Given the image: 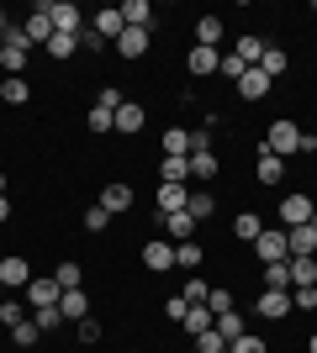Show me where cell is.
<instances>
[{
    "mask_svg": "<svg viewBox=\"0 0 317 353\" xmlns=\"http://www.w3.org/2000/svg\"><path fill=\"white\" fill-rule=\"evenodd\" d=\"M185 332H191V338H201V332H211V327H217V316H211V311L206 306H191V311H185Z\"/></svg>",
    "mask_w": 317,
    "mask_h": 353,
    "instance_id": "29",
    "label": "cell"
},
{
    "mask_svg": "<svg viewBox=\"0 0 317 353\" xmlns=\"http://www.w3.org/2000/svg\"><path fill=\"white\" fill-rule=\"evenodd\" d=\"M185 311H191L185 295H169V301H164V316H169V322H185Z\"/></svg>",
    "mask_w": 317,
    "mask_h": 353,
    "instance_id": "49",
    "label": "cell"
},
{
    "mask_svg": "<svg viewBox=\"0 0 317 353\" xmlns=\"http://www.w3.org/2000/svg\"><path fill=\"white\" fill-rule=\"evenodd\" d=\"M206 311H211V316H222V311H233V290H222V285H217V290L206 295Z\"/></svg>",
    "mask_w": 317,
    "mask_h": 353,
    "instance_id": "45",
    "label": "cell"
},
{
    "mask_svg": "<svg viewBox=\"0 0 317 353\" xmlns=\"http://www.w3.org/2000/svg\"><path fill=\"white\" fill-rule=\"evenodd\" d=\"M191 201V185H159V216H175Z\"/></svg>",
    "mask_w": 317,
    "mask_h": 353,
    "instance_id": "21",
    "label": "cell"
},
{
    "mask_svg": "<svg viewBox=\"0 0 317 353\" xmlns=\"http://www.w3.org/2000/svg\"><path fill=\"white\" fill-rule=\"evenodd\" d=\"M90 32H101L106 43H117L122 32H127V21H122V11H117V6H106V11H95V16H90Z\"/></svg>",
    "mask_w": 317,
    "mask_h": 353,
    "instance_id": "13",
    "label": "cell"
},
{
    "mask_svg": "<svg viewBox=\"0 0 317 353\" xmlns=\"http://www.w3.org/2000/svg\"><path fill=\"white\" fill-rule=\"evenodd\" d=\"M6 32H11V21H6V11H0V43H6Z\"/></svg>",
    "mask_w": 317,
    "mask_h": 353,
    "instance_id": "54",
    "label": "cell"
},
{
    "mask_svg": "<svg viewBox=\"0 0 317 353\" xmlns=\"http://www.w3.org/2000/svg\"><path fill=\"white\" fill-rule=\"evenodd\" d=\"M106 227H111V216H106L101 206H90V211H85V232H106Z\"/></svg>",
    "mask_w": 317,
    "mask_h": 353,
    "instance_id": "50",
    "label": "cell"
},
{
    "mask_svg": "<svg viewBox=\"0 0 317 353\" xmlns=\"http://www.w3.org/2000/svg\"><path fill=\"white\" fill-rule=\"evenodd\" d=\"M0 264H6V253H0Z\"/></svg>",
    "mask_w": 317,
    "mask_h": 353,
    "instance_id": "59",
    "label": "cell"
},
{
    "mask_svg": "<svg viewBox=\"0 0 317 353\" xmlns=\"http://www.w3.org/2000/svg\"><path fill=\"white\" fill-rule=\"evenodd\" d=\"M227 353H270V348H265V338H259V332H243V338L227 343Z\"/></svg>",
    "mask_w": 317,
    "mask_h": 353,
    "instance_id": "39",
    "label": "cell"
},
{
    "mask_svg": "<svg viewBox=\"0 0 317 353\" xmlns=\"http://www.w3.org/2000/svg\"><path fill=\"white\" fill-rule=\"evenodd\" d=\"M0 221H11V201L6 195H0Z\"/></svg>",
    "mask_w": 317,
    "mask_h": 353,
    "instance_id": "53",
    "label": "cell"
},
{
    "mask_svg": "<svg viewBox=\"0 0 317 353\" xmlns=\"http://www.w3.org/2000/svg\"><path fill=\"white\" fill-rule=\"evenodd\" d=\"M143 269H159V274H169V269H175V243H164V237L143 243Z\"/></svg>",
    "mask_w": 317,
    "mask_h": 353,
    "instance_id": "8",
    "label": "cell"
},
{
    "mask_svg": "<svg viewBox=\"0 0 317 353\" xmlns=\"http://www.w3.org/2000/svg\"><path fill=\"white\" fill-rule=\"evenodd\" d=\"M159 227H164V232L175 237V243H191V237H196V227H201V221L191 216V211H175V216H159Z\"/></svg>",
    "mask_w": 317,
    "mask_h": 353,
    "instance_id": "16",
    "label": "cell"
},
{
    "mask_svg": "<svg viewBox=\"0 0 317 353\" xmlns=\"http://www.w3.org/2000/svg\"><path fill=\"white\" fill-rule=\"evenodd\" d=\"M180 295H185V301H191V306H206L211 285H206V280H185V290H180Z\"/></svg>",
    "mask_w": 317,
    "mask_h": 353,
    "instance_id": "46",
    "label": "cell"
},
{
    "mask_svg": "<svg viewBox=\"0 0 317 353\" xmlns=\"http://www.w3.org/2000/svg\"><path fill=\"white\" fill-rule=\"evenodd\" d=\"M37 338H43V332H37V322H32V316H27V322H16V327H11V343H16V348H32Z\"/></svg>",
    "mask_w": 317,
    "mask_h": 353,
    "instance_id": "38",
    "label": "cell"
},
{
    "mask_svg": "<svg viewBox=\"0 0 317 353\" xmlns=\"http://www.w3.org/2000/svg\"><path fill=\"white\" fill-rule=\"evenodd\" d=\"M270 85H275V79H265L259 69H243V79H238V95H243V101H265V95H270Z\"/></svg>",
    "mask_w": 317,
    "mask_h": 353,
    "instance_id": "23",
    "label": "cell"
},
{
    "mask_svg": "<svg viewBox=\"0 0 317 353\" xmlns=\"http://www.w3.org/2000/svg\"><path fill=\"white\" fill-rule=\"evenodd\" d=\"M243 69H249V63H243V59H233V53H222V69H217V74H222V79H233V85H238V79H243Z\"/></svg>",
    "mask_w": 317,
    "mask_h": 353,
    "instance_id": "47",
    "label": "cell"
},
{
    "mask_svg": "<svg viewBox=\"0 0 317 353\" xmlns=\"http://www.w3.org/2000/svg\"><path fill=\"white\" fill-rule=\"evenodd\" d=\"M21 37H27V48H48V37H53V21L32 11L27 21H21Z\"/></svg>",
    "mask_w": 317,
    "mask_h": 353,
    "instance_id": "22",
    "label": "cell"
},
{
    "mask_svg": "<svg viewBox=\"0 0 317 353\" xmlns=\"http://www.w3.org/2000/svg\"><path fill=\"white\" fill-rule=\"evenodd\" d=\"M280 221H286V227H307V221H312V195H302V190L280 195Z\"/></svg>",
    "mask_w": 317,
    "mask_h": 353,
    "instance_id": "5",
    "label": "cell"
},
{
    "mask_svg": "<svg viewBox=\"0 0 317 353\" xmlns=\"http://www.w3.org/2000/svg\"><path fill=\"white\" fill-rule=\"evenodd\" d=\"M79 327V343H101V322L95 316H85V322H75Z\"/></svg>",
    "mask_w": 317,
    "mask_h": 353,
    "instance_id": "51",
    "label": "cell"
},
{
    "mask_svg": "<svg viewBox=\"0 0 317 353\" xmlns=\"http://www.w3.org/2000/svg\"><path fill=\"white\" fill-rule=\"evenodd\" d=\"M59 311H64V322H85V316H90V295H85V290H64Z\"/></svg>",
    "mask_w": 317,
    "mask_h": 353,
    "instance_id": "20",
    "label": "cell"
},
{
    "mask_svg": "<svg viewBox=\"0 0 317 353\" xmlns=\"http://www.w3.org/2000/svg\"><path fill=\"white\" fill-rule=\"evenodd\" d=\"M32 11L48 16V21H53V32H69V37H79V32H85V11H79L75 0H37Z\"/></svg>",
    "mask_w": 317,
    "mask_h": 353,
    "instance_id": "1",
    "label": "cell"
},
{
    "mask_svg": "<svg viewBox=\"0 0 317 353\" xmlns=\"http://www.w3.org/2000/svg\"><path fill=\"white\" fill-rule=\"evenodd\" d=\"M191 132H185V127H164V137H159V153H164V159H191Z\"/></svg>",
    "mask_w": 317,
    "mask_h": 353,
    "instance_id": "12",
    "label": "cell"
},
{
    "mask_svg": "<svg viewBox=\"0 0 317 353\" xmlns=\"http://www.w3.org/2000/svg\"><path fill=\"white\" fill-rule=\"evenodd\" d=\"M0 322H6V327L27 322V306H21V301H11V295H6V301H0Z\"/></svg>",
    "mask_w": 317,
    "mask_h": 353,
    "instance_id": "42",
    "label": "cell"
},
{
    "mask_svg": "<svg viewBox=\"0 0 317 353\" xmlns=\"http://www.w3.org/2000/svg\"><path fill=\"white\" fill-rule=\"evenodd\" d=\"M0 301H6V285H0Z\"/></svg>",
    "mask_w": 317,
    "mask_h": 353,
    "instance_id": "58",
    "label": "cell"
},
{
    "mask_svg": "<svg viewBox=\"0 0 317 353\" xmlns=\"http://www.w3.org/2000/svg\"><path fill=\"white\" fill-rule=\"evenodd\" d=\"M259 232H265V221H259V216H254V211H243V216H238V221H233V237H238V243H254V237H259Z\"/></svg>",
    "mask_w": 317,
    "mask_h": 353,
    "instance_id": "34",
    "label": "cell"
},
{
    "mask_svg": "<svg viewBox=\"0 0 317 353\" xmlns=\"http://www.w3.org/2000/svg\"><path fill=\"white\" fill-rule=\"evenodd\" d=\"M307 227H312V232H317V206H312V221H307Z\"/></svg>",
    "mask_w": 317,
    "mask_h": 353,
    "instance_id": "55",
    "label": "cell"
},
{
    "mask_svg": "<svg viewBox=\"0 0 317 353\" xmlns=\"http://www.w3.org/2000/svg\"><path fill=\"white\" fill-rule=\"evenodd\" d=\"M233 59H243L249 69H254V63L265 59V37H254V32H243L238 43H233Z\"/></svg>",
    "mask_w": 317,
    "mask_h": 353,
    "instance_id": "25",
    "label": "cell"
},
{
    "mask_svg": "<svg viewBox=\"0 0 317 353\" xmlns=\"http://www.w3.org/2000/svg\"><path fill=\"white\" fill-rule=\"evenodd\" d=\"M32 322H37V332H53V327L64 322V311L59 306H43V311H32Z\"/></svg>",
    "mask_w": 317,
    "mask_h": 353,
    "instance_id": "44",
    "label": "cell"
},
{
    "mask_svg": "<svg viewBox=\"0 0 317 353\" xmlns=\"http://www.w3.org/2000/svg\"><path fill=\"white\" fill-rule=\"evenodd\" d=\"M0 285H6V290H27V285H32V264L11 253V259L0 264Z\"/></svg>",
    "mask_w": 317,
    "mask_h": 353,
    "instance_id": "11",
    "label": "cell"
},
{
    "mask_svg": "<svg viewBox=\"0 0 317 353\" xmlns=\"http://www.w3.org/2000/svg\"><path fill=\"white\" fill-rule=\"evenodd\" d=\"M143 127H148V111H143L137 101H122V105H117V132L133 137V132H143Z\"/></svg>",
    "mask_w": 317,
    "mask_h": 353,
    "instance_id": "15",
    "label": "cell"
},
{
    "mask_svg": "<svg viewBox=\"0 0 317 353\" xmlns=\"http://www.w3.org/2000/svg\"><path fill=\"white\" fill-rule=\"evenodd\" d=\"M217 332H222L227 343L243 338V316H238V311H222V316H217Z\"/></svg>",
    "mask_w": 317,
    "mask_h": 353,
    "instance_id": "40",
    "label": "cell"
},
{
    "mask_svg": "<svg viewBox=\"0 0 317 353\" xmlns=\"http://www.w3.org/2000/svg\"><path fill=\"white\" fill-rule=\"evenodd\" d=\"M0 195H6V174H0Z\"/></svg>",
    "mask_w": 317,
    "mask_h": 353,
    "instance_id": "57",
    "label": "cell"
},
{
    "mask_svg": "<svg viewBox=\"0 0 317 353\" xmlns=\"http://www.w3.org/2000/svg\"><path fill=\"white\" fill-rule=\"evenodd\" d=\"M222 43V16H196V48H217Z\"/></svg>",
    "mask_w": 317,
    "mask_h": 353,
    "instance_id": "26",
    "label": "cell"
},
{
    "mask_svg": "<svg viewBox=\"0 0 317 353\" xmlns=\"http://www.w3.org/2000/svg\"><path fill=\"white\" fill-rule=\"evenodd\" d=\"M117 11H122V21H127V27H143V32H153V6H148V0H122Z\"/></svg>",
    "mask_w": 317,
    "mask_h": 353,
    "instance_id": "18",
    "label": "cell"
},
{
    "mask_svg": "<svg viewBox=\"0 0 317 353\" xmlns=\"http://www.w3.org/2000/svg\"><path fill=\"white\" fill-rule=\"evenodd\" d=\"M201 264V243L191 237V243H175V269H196Z\"/></svg>",
    "mask_w": 317,
    "mask_h": 353,
    "instance_id": "36",
    "label": "cell"
},
{
    "mask_svg": "<svg viewBox=\"0 0 317 353\" xmlns=\"http://www.w3.org/2000/svg\"><path fill=\"white\" fill-rule=\"evenodd\" d=\"M254 179H259V185H280V179H286V159H275V153H259Z\"/></svg>",
    "mask_w": 317,
    "mask_h": 353,
    "instance_id": "24",
    "label": "cell"
},
{
    "mask_svg": "<svg viewBox=\"0 0 317 353\" xmlns=\"http://www.w3.org/2000/svg\"><path fill=\"white\" fill-rule=\"evenodd\" d=\"M59 280L53 274H32V285H27V301H32V311H43V306H59Z\"/></svg>",
    "mask_w": 317,
    "mask_h": 353,
    "instance_id": "6",
    "label": "cell"
},
{
    "mask_svg": "<svg viewBox=\"0 0 317 353\" xmlns=\"http://www.w3.org/2000/svg\"><path fill=\"white\" fill-rule=\"evenodd\" d=\"M307 348H312V353H317V332H312V343H307Z\"/></svg>",
    "mask_w": 317,
    "mask_h": 353,
    "instance_id": "56",
    "label": "cell"
},
{
    "mask_svg": "<svg viewBox=\"0 0 317 353\" xmlns=\"http://www.w3.org/2000/svg\"><path fill=\"white\" fill-rule=\"evenodd\" d=\"M159 179H164V185H185V179H191V159H164L159 163Z\"/></svg>",
    "mask_w": 317,
    "mask_h": 353,
    "instance_id": "32",
    "label": "cell"
},
{
    "mask_svg": "<svg viewBox=\"0 0 317 353\" xmlns=\"http://www.w3.org/2000/svg\"><path fill=\"white\" fill-rule=\"evenodd\" d=\"M27 63H32V48H27V37H21V27H11L6 43H0V69H6V79H21Z\"/></svg>",
    "mask_w": 317,
    "mask_h": 353,
    "instance_id": "2",
    "label": "cell"
},
{
    "mask_svg": "<svg viewBox=\"0 0 317 353\" xmlns=\"http://www.w3.org/2000/svg\"><path fill=\"white\" fill-rule=\"evenodd\" d=\"M75 48H79V37H69V32H53V37H48V59H75Z\"/></svg>",
    "mask_w": 317,
    "mask_h": 353,
    "instance_id": "35",
    "label": "cell"
},
{
    "mask_svg": "<svg viewBox=\"0 0 317 353\" xmlns=\"http://www.w3.org/2000/svg\"><path fill=\"white\" fill-rule=\"evenodd\" d=\"M196 353H227V338L211 327V332H201V338H196Z\"/></svg>",
    "mask_w": 317,
    "mask_h": 353,
    "instance_id": "43",
    "label": "cell"
},
{
    "mask_svg": "<svg viewBox=\"0 0 317 353\" xmlns=\"http://www.w3.org/2000/svg\"><path fill=\"white\" fill-rule=\"evenodd\" d=\"M185 211H191V216H196V221H206L211 211H217V201H211L206 190H191V201H185Z\"/></svg>",
    "mask_w": 317,
    "mask_h": 353,
    "instance_id": "37",
    "label": "cell"
},
{
    "mask_svg": "<svg viewBox=\"0 0 317 353\" xmlns=\"http://www.w3.org/2000/svg\"><path fill=\"white\" fill-rule=\"evenodd\" d=\"M122 101H127V95H122L117 85H106L101 95H95V105H106V111H111V117H117V105H122Z\"/></svg>",
    "mask_w": 317,
    "mask_h": 353,
    "instance_id": "48",
    "label": "cell"
},
{
    "mask_svg": "<svg viewBox=\"0 0 317 353\" xmlns=\"http://www.w3.org/2000/svg\"><path fill=\"white\" fill-rule=\"evenodd\" d=\"M259 274H265V290H291V259H280V264H265Z\"/></svg>",
    "mask_w": 317,
    "mask_h": 353,
    "instance_id": "28",
    "label": "cell"
},
{
    "mask_svg": "<svg viewBox=\"0 0 317 353\" xmlns=\"http://www.w3.org/2000/svg\"><path fill=\"white\" fill-rule=\"evenodd\" d=\"M265 153H275V159L302 153V127H296V121H270V132H265Z\"/></svg>",
    "mask_w": 317,
    "mask_h": 353,
    "instance_id": "3",
    "label": "cell"
},
{
    "mask_svg": "<svg viewBox=\"0 0 317 353\" xmlns=\"http://www.w3.org/2000/svg\"><path fill=\"white\" fill-rule=\"evenodd\" d=\"M185 69L196 74V79H206V74H217V69H222V53H217V48H191Z\"/></svg>",
    "mask_w": 317,
    "mask_h": 353,
    "instance_id": "17",
    "label": "cell"
},
{
    "mask_svg": "<svg viewBox=\"0 0 317 353\" xmlns=\"http://www.w3.org/2000/svg\"><path fill=\"white\" fill-rule=\"evenodd\" d=\"M286 248L291 259H317V232L312 227H286Z\"/></svg>",
    "mask_w": 317,
    "mask_h": 353,
    "instance_id": "14",
    "label": "cell"
},
{
    "mask_svg": "<svg viewBox=\"0 0 317 353\" xmlns=\"http://www.w3.org/2000/svg\"><path fill=\"white\" fill-rule=\"evenodd\" d=\"M254 69L265 74V79H280V74H286V48H270V43H265V59H259Z\"/></svg>",
    "mask_w": 317,
    "mask_h": 353,
    "instance_id": "27",
    "label": "cell"
},
{
    "mask_svg": "<svg viewBox=\"0 0 317 353\" xmlns=\"http://www.w3.org/2000/svg\"><path fill=\"white\" fill-rule=\"evenodd\" d=\"M85 127H90L95 137H101V132H117V117H111L106 105H90V111H85Z\"/></svg>",
    "mask_w": 317,
    "mask_h": 353,
    "instance_id": "33",
    "label": "cell"
},
{
    "mask_svg": "<svg viewBox=\"0 0 317 353\" xmlns=\"http://www.w3.org/2000/svg\"><path fill=\"white\" fill-rule=\"evenodd\" d=\"M79 48H90V53H106V37H101V32H90V27H85V32H79Z\"/></svg>",
    "mask_w": 317,
    "mask_h": 353,
    "instance_id": "52",
    "label": "cell"
},
{
    "mask_svg": "<svg viewBox=\"0 0 317 353\" xmlns=\"http://www.w3.org/2000/svg\"><path fill=\"white\" fill-rule=\"evenodd\" d=\"M249 248H254L259 264H280V259H291V248H286V227H265V232H259Z\"/></svg>",
    "mask_w": 317,
    "mask_h": 353,
    "instance_id": "4",
    "label": "cell"
},
{
    "mask_svg": "<svg viewBox=\"0 0 317 353\" xmlns=\"http://www.w3.org/2000/svg\"><path fill=\"white\" fill-rule=\"evenodd\" d=\"M254 311H259V316H270V322H286L296 306H291V290H265L254 301Z\"/></svg>",
    "mask_w": 317,
    "mask_h": 353,
    "instance_id": "7",
    "label": "cell"
},
{
    "mask_svg": "<svg viewBox=\"0 0 317 353\" xmlns=\"http://www.w3.org/2000/svg\"><path fill=\"white\" fill-rule=\"evenodd\" d=\"M317 285V259H291V290Z\"/></svg>",
    "mask_w": 317,
    "mask_h": 353,
    "instance_id": "30",
    "label": "cell"
},
{
    "mask_svg": "<svg viewBox=\"0 0 317 353\" xmlns=\"http://www.w3.org/2000/svg\"><path fill=\"white\" fill-rule=\"evenodd\" d=\"M148 37H153V32H143V27H127V32L117 37V53H122V59H143V53H148Z\"/></svg>",
    "mask_w": 317,
    "mask_h": 353,
    "instance_id": "19",
    "label": "cell"
},
{
    "mask_svg": "<svg viewBox=\"0 0 317 353\" xmlns=\"http://www.w3.org/2000/svg\"><path fill=\"white\" fill-rule=\"evenodd\" d=\"M217 174H222L217 148H196V153H191V179H201V185H206V179H217Z\"/></svg>",
    "mask_w": 317,
    "mask_h": 353,
    "instance_id": "10",
    "label": "cell"
},
{
    "mask_svg": "<svg viewBox=\"0 0 317 353\" xmlns=\"http://www.w3.org/2000/svg\"><path fill=\"white\" fill-rule=\"evenodd\" d=\"M0 101H6V105H27L32 85H27V79H0Z\"/></svg>",
    "mask_w": 317,
    "mask_h": 353,
    "instance_id": "31",
    "label": "cell"
},
{
    "mask_svg": "<svg viewBox=\"0 0 317 353\" xmlns=\"http://www.w3.org/2000/svg\"><path fill=\"white\" fill-rule=\"evenodd\" d=\"M95 206H101L106 216H122V211H133V185H106Z\"/></svg>",
    "mask_w": 317,
    "mask_h": 353,
    "instance_id": "9",
    "label": "cell"
},
{
    "mask_svg": "<svg viewBox=\"0 0 317 353\" xmlns=\"http://www.w3.org/2000/svg\"><path fill=\"white\" fill-rule=\"evenodd\" d=\"M79 274H85L79 264H59V269H53V280H59V290H79Z\"/></svg>",
    "mask_w": 317,
    "mask_h": 353,
    "instance_id": "41",
    "label": "cell"
}]
</instances>
